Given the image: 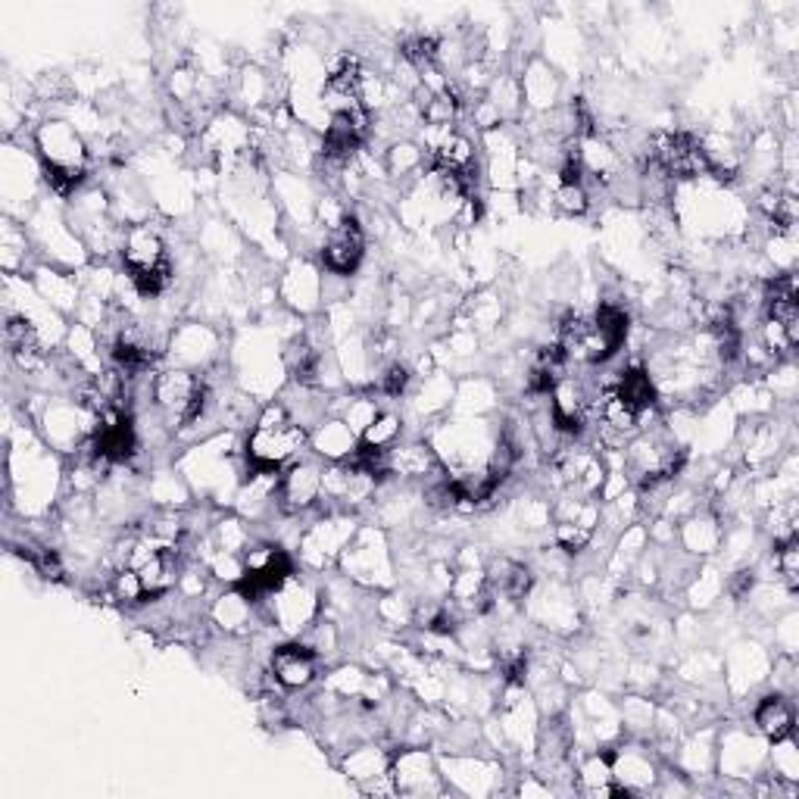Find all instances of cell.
Returning <instances> with one entry per match:
<instances>
[{
	"instance_id": "6da1fadb",
	"label": "cell",
	"mask_w": 799,
	"mask_h": 799,
	"mask_svg": "<svg viewBox=\"0 0 799 799\" xmlns=\"http://www.w3.org/2000/svg\"><path fill=\"white\" fill-rule=\"evenodd\" d=\"M307 440V428L291 418L284 403H269L253 422V432L247 435V469L281 471L300 456Z\"/></svg>"
},
{
	"instance_id": "7a4b0ae2",
	"label": "cell",
	"mask_w": 799,
	"mask_h": 799,
	"mask_svg": "<svg viewBox=\"0 0 799 799\" xmlns=\"http://www.w3.org/2000/svg\"><path fill=\"white\" fill-rule=\"evenodd\" d=\"M35 147L44 178L60 197H70L79 191V185L87 175V147L82 135L75 132V125L63 120H51L38 125Z\"/></svg>"
},
{
	"instance_id": "3957f363",
	"label": "cell",
	"mask_w": 799,
	"mask_h": 799,
	"mask_svg": "<svg viewBox=\"0 0 799 799\" xmlns=\"http://www.w3.org/2000/svg\"><path fill=\"white\" fill-rule=\"evenodd\" d=\"M122 269L128 284L141 297H159L173 284V262L166 253V241L151 222H138L122 231Z\"/></svg>"
},
{
	"instance_id": "277c9868",
	"label": "cell",
	"mask_w": 799,
	"mask_h": 799,
	"mask_svg": "<svg viewBox=\"0 0 799 799\" xmlns=\"http://www.w3.org/2000/svg\"><path fill=\"white\" fill-rule=\"evenodd\" d=\"M322 269L334 279H350L365 257V231L356 216H344L338 226L325 228V241L319 247Z\"/></svg>"
},
{
	"instance_id": "5b68a950",
	"label": "cell",
	"mask_w": 799,
	"mask_h": 799,
	"mask_svg": "<svg viewBox=\"0 0 799 799\" xmlns=\"http://www.w3.org/2000/svg\"><path fill=\"white\" fill-rule=\"evenodd\" d=\"M325 466L319 459H294L279 478V506L288 516H300L322 500Z\"/></svg>"
},
{
	"instance_id": "8992f818",
	"label": "cell",
	"mask_w": 799,
	"mask_h": 799,
	"mask_svg": "<svg viewBox=\"0 0 799 799\" xmlns=\"http://www.w3.org/2000/svg\"><path fill=\"white\" fill-rule=\"evenodd\" d=\"M606 759L622 793H650L662 778L660 765L650 756V749L619 747L615 753H606Z\"/></svg>"
},
{
	"instance_id": "52a82bcc",
	"label": "cell",
	"mask_w": 799,
	"mask_h": 799,
	"mask_svg": "<svg viewBox=\"0 0 799 799\" xmlns=\"http://www.w3.org/2000/svg\"><path fill=\"white\" fill-rule=\"evenodd\" d=\"M315 668H319V656L307 643H281L272 650V660H269V672L284 691L310 687L315 681Z\"/></svg>"
},
{
	"instance_id": "ba28073f",
	"label": "cell",
	"mask_w": 799,
	"mask_h": 799,
	"mask_svg": "<svg viewBox=\"0 0 799 799\" xmlns=\"http://www.w3.org/2000/svg\"><path fill=\"white\" fill-rule=\"evenodd\" d=\"M391 778L397 793H428L437 787V771L425 749H403L391 759Z\"/></svg>"
},
{
	"instance_id": "9c48e42d",
	"label": "cell",
	"mask_w": 799,
	"mask_h": 799,
	"mask_svg": "<svg viewBox=\"0 0 799 799\" xmlns=\"http://www.w3.org/2000/svg\"><path fill=\"white\" fill-rule=\"evenodd\" d=\"M753 725L756 730L762 734L765 740H784L793 734V725H797V709H793V699L781 691L775 694L762 696L753 709Z\"/></svg>"
},
{
	"instance_id": "30bf717a",
	"label": "cell",
	"mask_w": 799,
	"mask_h": 799,
	"mask_svg": "<svg viewBox=\"0 0 799 799\" xmlns=\"http://www.w3.org/2000/svg\"><path fill=\"white\" fill-rule=\"evenodd\" d=\"M313 447L319 456H325L329 463H344L347 456L356 453L360 447V435L350 428L344 418H329V422H319V428L313 432Z\"/></svg>"
},
{
	"instance_id": "8fae6325",
	"label": "cell",
	"mask_w": 799,
	"mask_h": 799,
	"mask_svg": "<svg viewBox=\"0 0 799 799\" xmlns=\"http://www.w3.org/2000/svg\"><path fill=\"white\" fill-rule=\"evenodd\" d=\"M387 471L400 478H432L440 471V459L428 444H409V447H391L387 450Z\"/></svg>"
},
{
	"instance_id": "7c38bea8",
	"label": "cell",
	"mask_w": 799,
	"mask_h": 799,
	"mask_svg": "<svg viewBox=\"0 0 799 799\" xmlns=\"http://www.w3.org/2000/svg\"><path fill=\"white\" fill-rule=\"evenodd\" d=\"M260 603H253L247 593H241L235 584L228 588L216 603H212V622L219 627H226L228 634H241L247 627L253 625V615H257Z\"/></svg>"
},
{
	"instance_id": "4fadbf2b",
	"label": "cell",
	"mask_w": 799,
	"mask_h": 799,
	"mask_svg": "<svg viewBox=\"0 0 799 799\" xmlns=\"http://www.w3.org/2000/svg\"><path fill=\"white\" fill-rule=\"evenodd\" d=\"M681 540L687 547V553H713L715 547L722 543V525L718 516L713 512H694L691 519L681 525Z\"/></svg>"
},
{
	"instance_id": "5bb4252c",
	"label": "cell",
	"mask_w": 799,
	"mask_h": 799,
	"mask_svg": "<svg viewBox=\"0 0 799 799\" xmlns=\"http://www.w3.org/2000/svg\"><path fill=\"white\" fill-rule=\"evenodd\" d=\"M578 787L588 797H619L622 793L615 778H612V765H609L606 753L603 756L596 753V756L581 762V768H578Z\"/></svg>"
},
{
	"instance_id": "9a60e30c",
	"label": "cell",
	"mask_w": 799,
	"mask_h": 799,
	"mask_svg": "<svg viewBox=\"0 0 799 799\" xmlns=\"http://www.w3.org/2000/svg\"><path fill=\"white\" fill-rule=\"evenodd\" d=\"M347 775L350 778H356L360 784L363 781L375 784L391 775V762H387L384 756H378L375 747H363V749H356V753H350ZM365 790H369V787H365Z\"/></svg>"
},
{
	"instance_id": "2e32d148",
	"label": "cell",
	"mask_w": 799,
	"mask_h": 799,
	"mask_svg": "<svg viewBox=\"0 0 799 799\" xmlns=\"http://www.w3.org/2000/svg\"><path fill=\"white\" fill-rule=\"evenodd\" d=\"M400 432H403V422H400L394 413H382L375 418L363 435H360V444L363 447H372V450H391L397 444Z\"/></svg>"
},
{
	"instance_id": "e0dca14e",
	"label": "cell",
	"mask_w": 799,
	"mask_h": 799,
	"mask_svg": "<svg viewBox=\"0 0 799 799\" xmlns=\"http://www.w3.org/2000/svg\"><path fill=\"white\" fill-rule=\"evenodd\" d=\"M778 550H775V572L781 574V581L790 588V591H797L799 584V543L797 538L784 540V543H775Z\"/></svg>"
},
{
	"instance_id": "ac0fdd59",
	"label": "cell",
	"mask_w": 799,
	"mask_h": 799,
	"mask_svg": "<svg viewBox=\"0 0 799 799\" xmlns=\"http://www.w3.org/2000/svg\"><path fill=\"white\" fill-rule=\"evenodd\" d=\"M382 416L378 413V400H372V397H350L347 403H344V422H347L350 428L356 432V435H363L365 428L375 422V418Z\"/></svg>"
},
{
	"instance_id": "d6986e66",
	"label": "cell",
	"mask_w": 799,
	"mask_h": 799,
	"mask_svg": "<svg viewBox=\"0 0 799 799\" xmlns=\"http://www.w3.org/2000/svg\"><path fill=\"white\" fill-rule=\"evenodd\" d=\"M553 204H557L565 216H584L591 207V194L588 185H562L557 181V191H553Z\"/></svg>"
},
{
	"instance_id": "ffe728a7",
	"label": "cell",
	"mask_w": 799,
	"mask_h": 799,
	"mask_svg": "<svg viewBox=\"0 0 799 799\" xmlns=\"http://www.w3.org/2000/svg\"><path fill=\"white\" fill-rule=\"evenodd\" d=\"M771 762H775V775H778L781 781L793 784L799 778V756H797V747L790 744V737L775 740V749H771Z\"/></svg>"
},
{
	"instance_id": "44dd1931",
	"label": "cell",
	"mask_w": 799,
	"mask_h": 799,
	"mask_svg": "<svg viewBox=\"0 0 799 799\" xmlns=\"http://www.w3.org/2000/svg\"><path fill=\"white\" fill-rule=\"evenodd\" d=\"M409 378H413V372L400 360H391L378 372V391H382L384 397H403V391L409 387Z\"/></svg>"
}]
</instances>
